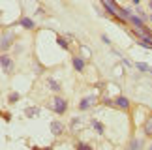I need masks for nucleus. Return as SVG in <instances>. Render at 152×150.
<instances>
[{
  "label": "nucleus",
  "mask_w": 152,
  "mask_h": 150,
  "mask_svg": "<svg viewBox=\"0 0 152 150\" xmlns=\"http://www.w3.org/2000/svg\"><path fill=\"white\" fill-rule=\"evenodd\" d=\"M49 84H51V86H53L55 90H60V84H58L56 81H53V79H51V81H49Z\"/></svg>",
  "instance_id": "13"
},
{
  "label": "nucleus",
  "mask_w": 152,
  "mask_h": 150,
  "mask_svg": "<svg viewBox=\"0 0 152 150\" xmlns=\"http://www.w3.org/2000/svg\"><path fill=\"white\" fill-rule=\"evenodd\" d=\"M11 39H13V36H11L10 32H6V36H2V51H6V49H10L11 47Z\"/></svg>",
  "instance_id": "3"
},
{
  "label": "nucleus",
  "mask_w": 152,
  "mask_h": 150,
  "mask_svg": "<svg viewBox=\"0 0 152 150\" xmlns=\"http://www.w3.org/2000/svg\"><path fill=\"white\" fill-rule=\"evenodd\" d=\"M94 101H96V96H86L85 100L81 101L79 109H81V111H86V109H88V107H90V105H92V103H94Z\"/></svg>",
  "instance_id": "2"
},
{
  "label": "nucleus",
  "mask_w": 152,
  "mask_h": 150,
  "mask_svg": "<svg viewBox=\"0 0 152 150\" xmlns=\"http://www.w3.org/2000/svg\"><path fill=\"white\" fill-rule=\"evenodd\" d=\"M17 98H19V96H17V94H11V96H10V101H15Z\"/></svg>",
  "instance_id": "15"
},
{
  "label": "nucleus",
  "mask_w": 152,
  "mask_h": 150,
  "mask_svg": "<svg viewBox=\"0 0 152 150\" xmlns=\"http://www.w3.org/2000/svg\"><path fill=\"white\" fill-rule=\"evenodd\" d=\"M58 43H60V47H64V49H68V45H66V42H64L62 38H58Z\"/></svg>",
  "instance_id": "14"
},
{
  "label": "nucleus",
  "mask_w": 152,
  "mask_h": 150,
  "mask_svg": "<svg viewBox=\"0 0 152 150\" xmlns=\"http://www.w3.org/2000/svg\"><path fill=\"white\" fill-rule=\"evenodd\" d=\"M66 109H68V101L64 100V98L56 96L55 100H53V111H55L56 114H64V113H66Z\"/></svg>",
  "instance_id": "1"
},
{
  "label": "nucleus",
  "mask_w": 152,
  "mask_h": 150,
  "mask_svg": "<svg viewBox=\"0 0 152 150\" xmlns=\"http://www.w3.org/2000/svg\"><path fill=\"white\" fill-rule=\"evenodd\" d=\"M143 130H145V135H147V137H152V118H148L147 122H145Z\"/></svg>",
  "instance_id": "8"
},
{
  "label": "nucleus",
  "mask_w": 152,
  "mask_h": 150,
  "mask_svg": "<svg viewBox=\"0 0 152 150\" xmlns=\"http://www.w3.org/2000/svg\"><path fill=\"white\" fill-rule=\"evenodd\" d=\"M137 70H141V71H150V73H152V68L147 66L145 62H139V64H137Z\"/></svg>",
  "instance_id": "11"
},
{
  "label": "nucleus",
  "mask_w": 152,
  "mask_h": 150,
  "mask_svg": "<svg viewBox=\"0 0 152 150\" xmlns=\"http://www.w3.org/2000/svg\"><path fill=\"white\" fill-rule=\"evenodd\" d=\"M92 128H96V131H98V133H100V135H103V126H102L100 122H98V120H92Z\"/></svg>",
  "instance_id": "10"
},
{
  "label": "nucleus",
  "mask_w": 152,
  "mask_h": 150,
  "mask_svg": "<svg viewBox=\"0 0 152 150\" xmlns=\"http://www.w3.org/2000/svg\"><path fill=\"white\" fill-rule=\"evenodd\" d=\"M77 146H79V148H90L88 145H85V143H79V145H77Z\"/></svg>",
  "instance_id": "16"
},
{
  "label": "nucleus",
  "mask_w": 152,
  "mask_h": 150,
  "mask_svg": "<svg viewBox=\"0 0 152 150\" xmlns=\"http://www.w3.org/2000/svg\"><path fill=\"white\" fill-rule=\"evenodd\" d=\"M73 68H75L77 71H81V70L85 68V60L81 58V56H73Z\"/></svg>",
  "instance_id": "5"
},
{
  "label": "nucleus",
  "mask_w": 152,
  "mask_h": 150,
  "mask_svg": "<svg viewBox=\"0 0 152 150\" xmlns=\"http://www.w3.org/2000/svg\"><path fill=\"white\" fill-rule=\"evenodd\" d=\"M130 146H132V148H141V146H143V143H141V141H139V139H133Z\"/></svg>",
  "instance_id": "12"
},
{
  "label": "nucleus",
  "mask_w": 152,
  "mask_h": 150,
  "mask_svg": "<svg viewBox=\"0 0 152 150\" xmlns=\"http://www.w3.org/2000/svg\"><path fill=\"white\" fill-rule=\"evenodd\" d=\"M19 23H21V25L25 26V28H28V30H32V28L36 26V25H34V21H30L28 17H21V19H19Z\"/></svg>",
  "instance_id": "6"
},
{
  "label": "nucleus",
  "mask_w": 152,
  "mask_h": 150,
  "mask_svg": "<svg viewBox=\"0 0 152 150\" xmlns=\"http://www.w3.org/2000/svg\"><path fill=\"white\" fill-rule=\"evenodd\" d=\"M115 103H116V107H120V109H128L130 107V100H128V98H116L115 100Z\"/></svg>",
  "instance_id": "4"
},
{
  "label": "nucleus",
  "mask_w": 152,
  "mask_h": 150,
  "mask_svg": "<svg viewBox=\"0 0 152 150\" xmlns=\"http://www.w3.org/2000/svg\"><path fill=\"white\" fill-rule=\"evenodd\" d=\"M62 130H64V128H62V124H60V122H53V124H51V131H53V135H60V133H62Z\"/></svg>",
  "instance_id": "7"
},
{
  "label": "nucleus",
  "mask_w": 152,
  "mask_h": 150,
  "mask_svg": "<svg viewBox=\"0 0 152 150\" xmlns=\"http://www.w3.org/2000/svg\"><path fill=\"white\" fill-rule=\"evenodd\" d=\"M2 70L4 71L11 70V58H10V56H2Z\"/></svg>",
  "instance_id": "9"
}]
</instances>
